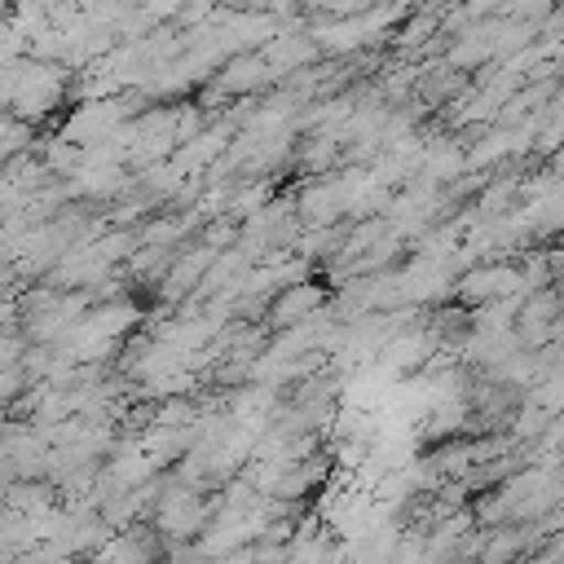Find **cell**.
<instances>
[{
  "label": "cell",
  "instance_id": "6da1fadb",
  "mask_svg": "<svg viewBox=\"0 0 564 564\" xmlns=\"http://www.w3.org/2000/svg\"><path fill=\"white\" fill-rule=\"evenodd\" d=\"M516 291H524L520 264H471L467 273L454 278V300H458V308H471V313L489 308V304H498V300H507Z\"/></svg>",
  "mask_w": 564,
  "mask_h": 564
},
{
  "label": "cell",
  "instance_id": "7a4b0ae2",
  "mask_svg": "<svg viewBox=\"0 0 564 564\" xmlns=\"http://www.w3.org/2000/svg\"><path fill=\"white\" fill-rule=\"evenodd\" d=\"M326 304H330L326 286H317V282H286L282 291H273V300L264 308V330L269 335L273 330H295V326L313 322L317 313H326Z\"/></svg>",
  "mask_w": 564,
  "mask_h": 564
},
{
  "label": "cell",
  "instance_id": "3957f363",
  "mask_svg": "<svg viewBox=\"0 0 564 564\" xmlns=\"http://www.w3.org/2000/svg\"><path fill=\"white\" fill-rule=\"evenodd\" d=\"M163 555H167V542L154 533L150 520H137V524L110 533L106 546H101L88 564H159Z\"/></svg>",
  "mask_w": 564,
  "mask_h": 564
},
{
  "label": "cell",
  "instance_id": "277c9868",
  "mask_svg": "<svg viewBox=\"0 0 564 564\" xmlns=\"http://www.w3.org/2000/svg\"><path fill=\"white\" fill-rule=\"evenodd\" d=\"M123 115H128L123 101H88V106H79V110L70 115L66 141H75V145H97V141H106V137L119 132Z\"/></svg>",
  "mask_w": 564,
  "mask_h": 564
},
{
  "label": "cell",
  "instance_id": "5b68a950",
  "mask_svg": "<svg viewBox=\"0 0 564 564\" xmlns=\"http://www.w3.org/2000/svg\"><path fill=\"white\" fill-rule=\"evenodd\" d=\"M57 97H62L57 75H48V70H40V66H35V70H31V75H26V79L13 88V97H9V101L18 106V119L26 123V119H40V115H44V110H48Z\"/></svg>",
  "mask_w": 564,
  "mask_h": 564
},
{
  "label": "cell",
  "instance_id": "8992f818",
  "mask_svg": "<svg viewBox=\"0 0 564 564\" xmlns=\"http://www.w3.org/2000/svg\"><path fill=\"white\" fill-rule=\"evenodd\" d=\"M269 79H273L269 62H264L260 53H242V57H234V62L216 75V93L242 97V93H251V88H260V84H269Z\"/></svg>",
  "mask_w": 564,
  "mask_h": 564
},
{
  "label": "cell",
  "instance_id": "52a82bcc",
  "mask_svg": "<svg viewBox=\"0 0 564 564\" xmlns=\"http://www.w3.org/2000/svg\"><path fill=\"white\" fill-rule=\"evenodd\" d=\"M458 93H467V75L454 70V66L423 70V79H419V101H423V106H445V101H454Z\"/></svg>",
  "mask_w": 564,
  "mask_h": 564
},
{
  "label": "cell",
  "instance_id": "ba28073f",
  "mask_svg": "<svg viewBox=\"0 0 564 564\" xmlns=\"http://www.w3.org/2000/svg\"><path fill=\"white\" fill-rule=\"evenodd\" d=\"M489 141H494V154H502V145H498V141H502V132H498V137H489ZM485 154H489V145H480V150L471 154V163H485Z\"/></svg>",
  "mask_w": 564,
  "mask_h": 564
},
{
  "label": "cell",
  "instance_id": "9c48e42d",
  "mask_svg": "<svg viewBox=\"0 0 564 564\" xmlns=\"http://www.w3.org/2000/svg\"><path fill=\"white\" fill-rule=\"evenodd\" d=\"M9 313H13V308H9V304H0V330H4V322H9Z\"/></svg>",
  "mask_w": 564,
  "mask_h": 564
}]
</instances>
